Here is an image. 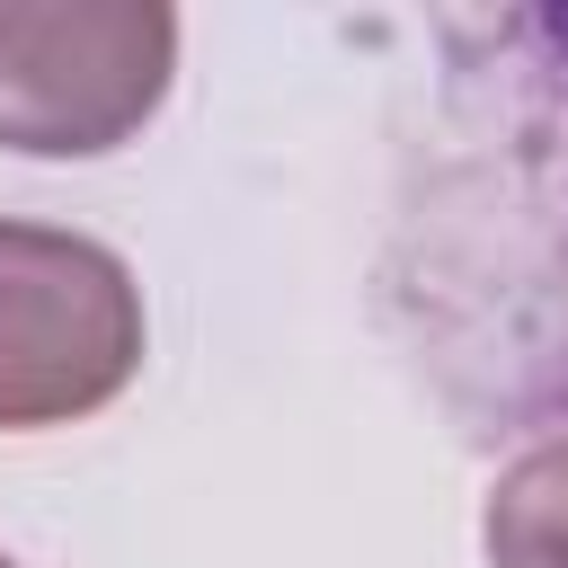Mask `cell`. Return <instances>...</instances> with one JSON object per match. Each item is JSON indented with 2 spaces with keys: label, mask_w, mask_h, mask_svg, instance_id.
Instances as JSON below:
<instances>
[{
  "label": "cell",
  "mask_w": 568,
  "mask_h": 568,
  "mask_svg": "<svg viewBox=\"0 0 568 568\" xmlns=\"http://www.w3.org/2000/svg\"><path fill=\"white\" fill-rule=\"evenodd\" d=\"M142 373L133 266L53 222H0V426L98 417Z\"/></svg>",
  "instance_id": "obj_2"
},
{
  "label": "cell",
  "mask_w": 568,
  "mask_h": 568,
  "mask_svg": "<svg viewBox=\"0 0 568 568\" xmlns=\"http://www.w3.org/2000/svg\"><path fill=\"white\" fill-rule=\"evenodd\" d=\"M488 568H568V435L524 444L479 515Z\"/></svg>",
  "instance_id": "obj_3"
},
{
  "label": "cell",
  "mask_w": 568,
  "mask_h": 568,
  "mask_svg": "<svg viewBox=\"0 0 568 568\" xmlns=\"http://www.w3.org/2000/svg\"><path fill=\"white\" fill-rule=\"evenodd\" d=\"M169 71L160 0H0V151L98 160L160 115Z\"/></svg>",
  "instance_id": "obj_1"
},
{
  "label": "cell",
  "mask_w": 568,
  "mask_h": 568,
  "mask_svg": "<svg viewBox=\"0 0 568 568\" xmlns=\"http://www.w3.org/2000/svg\"><path fill=\"white\" fill-rule=\"evenodd\" d=\"M0 568H18V559H9V550H0Z\"/></svg>",
  "instance_id": "obj_4"
}]
</instances>
